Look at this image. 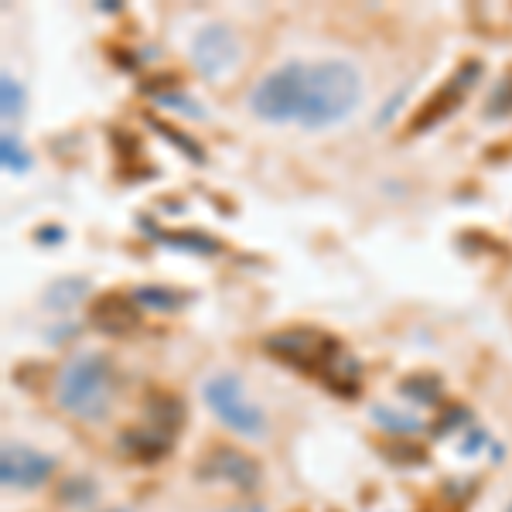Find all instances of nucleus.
I'll return each mask as SVG.
<instances>
[{
	"label": "nucleus",
	"instance_id": "obj_7",
	"mask_svg": "<svg viewBox=\"0 0 512 512\" xmlns=\"http://www.w3.org/2000/svg\"><path fill=\"white\" fill-rule=\"evenodd\" d=\"M55 475V458L52 454L31 451L24 444H7L0 454V482L7 489H38Z\"/></svg>",
	"mask_w": 512,
	"mask_h": 512
},
{
	"label": "nucleus",
	"instance_id": "obj_18",
	"mask_svg": "<svg viewBox=\"0 0 512 512\" xmlns=\"http://www.w3.org/2000/svg\"><path fill=\"white\" fill-rule=\"evenodd\" d=\"M403 393L417 403H434L437 396H441V379L437 376H414V379L403 383Z\"/></svg>",
	"mask_w": 512,
	"mask_h": 512
},
{
	"label": "nucleus",
	"instance_id": "obj_2",
	"mask_svg": "<svg viewBox=\"0 0 512 512\" xmlns=\"http://www.w3.org/2000/svg\"><path fill=\"white\" fill-rule=\"evenodd\" d=\"M362 103V76L352 62L325 59L308 65L304 79V106H301V127L304 130H328L335 123L349 120L355 106Z\"/></svg>",
	"mask_w": 512,
	"mask_h": 512
},
{
	"label": "nucleus",
	"instance_id": "obj_14",
	"mask_svg": "<svg viewBox=\"0 0 512 512\" xmlns=\"http://www.w3.org/2000/svg\"><path fill=\"white\" fill-rule=\"evenodd\" d=\"M188 297H192V294H181V291H175V287H158V284H151V287H137V291H134V301L140 304V308L161 311V315H168V311L185 308Z\"/></svg>",
	"mask_w": 512,
	"mask_h": 512
},
{
	"label": "nucleus",
	"instance_id": "obj_26",
	"mask_svg": "<svg viewBox=\"0 0 512 512\" xmlns=\"http://www.w3.org/2000/svg\"><path fill=\"white\" fill-rule=\"evenodd\" d=\"M99 11H103V14H117V11H123V7L117 4V0H103V4H99Z\"/></svg>",
	"mask_w": 512,
	"mask_h": 512
},
{
	"label": "nucleus",
	"instance_id": "obj_23",
	"mask_svg": "<svg viewBox=\"0 0 512 512\" xmlns=\"http://www.w3.org/2000/svg\"><path fill=\"white\" fill-rule=\"evenodd\" d=\"M407 93H410V86H403L400 89V96H390V103L383 106V110H379V117H376V127H386V123L393 120V113L400 110L403 106V99H407Z\"/></svg>",
	"mask_w": 512,
	"mask_h": 512
},
{
	"label": "nucleus",
	"instance_id": "obj_12",
	"mask_svg": "<svg viewBox=\"0 0 512 512\" xmlns=\"http://www.w3.org/2000/svg\"><path fill=\"white\" fill-rule=\"evenodd\" d=\"M120 448L140 461H158L161 454L171 448V434L158 431V427H140V431H130L120 437Z\"/></svg>",
	"mask_w": 512,
	"mask_h": 512
},
{
	"label": "nucleus",
	"instance_id": "obj_15",
	"mask_svg": "<svg viewBox=\"0 0 512 512\" xmlns=\"http://www.w3.org/2000/svg\"><path fill=\"white\" fill-rule=\"evenodd\" d=\"M373 420L379 427H386L390 434H414L424 427V420L414 414H403V410H390V407H373Z\"/></svg>",
	"mask_w": 512,
	"mask_h": 512
},
{
	"label": "nucleus",
	"instance_id": "obj_20",
	"mask_svg": "<svg viewBox=\"0 0 512 512\" xmlns=\"http://www.w3.org/2000/svg\"><path fill=\"white\" fill-rule=\"evenodd\" d=\"M151 127L158 130V134H164V137H168V140H171V144H175V147H181V151H185V154H188V158H192V161H205L202 147H198V144H192V140H188L185 134H178V130H171L168 123H161V120H151Z\"/></svg>",
	"mask_w": 512,
	"mask_h": 512
},
{
	"label": "nucleus",
	"instance_id": "obj_16",
	"mask_svg": "<svg viewBox=\"0 0 512 512\" xmlns=\"http://www.w3.org/2000/svg\"><path fill=\"white\" fill-rule=\"evenodd\" d=\"M24 113V86L14 76H0V117L18 120Z\"/></svg>",
	"mask_w": 512,
	"mask_h": 512
},
{
	"label": "nucleus",
	"instance_id": "obj_8",
	"mask_svg": "<svg viewBox=\"0 0 512 512\" xmlns=\"http://www.w3.org/2000/svg\"><path fill=\"white\" fill-rule=\"evenodd\" d=\"M478 79H482V62H465V65H461L458 76H454L451 82H444L441 93H437L431 103L420 110V120L414 123V130H431L444 117H451V113L465 103V96L472 93V86Z\"/></svg>",
	"mask_w": 512,
	"mask_h": 512
},
{
	"label": "nucleus",
	"instance_id": "obj_1",
	"mask_svg": "<svg viewBox=\"0 0 512 512\" xmlns=\"http://www.w3.org/2000/svg\"><path fill=\"white\" fill-rule=\"evenodd\" d=\"M267 349L280 362H291L301 373L321 379L332 393H359V362L342 349V342L321 328H291L267 338Z\"/></svg>",
	"mask_w": 512,
	"mask_h": 512
},
{
	"label": "nucleus",
	"instance_id": "obj_13",
	"mask_svg": "<svg viewBox=\"0 0 512 512\" xmlns=\"http://www.w3.org/2000/svg\"><path fill=\"white\" fill-rule=\"evenodd\" d=\"M86 294H89L86 277H59L55 284H48V291L41 301H45L48 311H69V308H76Z\"/></svg>",
	"mask_w": 512,
	"mask_h": 512
},
{
	"label": "nucleus",
	"instance_id": "obj_25",
	"mask_svg": "<svg viewBox=\"0 0 512 512\" xmlns=\"http://www.w3.org/2000/svg\"><path fill=\"white\" fill-rule=\"evenodd\" d=\"M226 512H267V509L256 506V502H243V506H233V509H226Z\"/></svg>",
	"mask_w": 512,
	"mask_h": 512
},
{
	"label": "nucleus",
	"instance_id": "obj_24",
	"mask_svg": "<svg viewBox=\"0 0 512 512\" xmlns=\"http://www.w3.org/2000/svg\"><path fill=\"white\" fill-rule=\"evenodd\" d=\"M35 239H38L41 246H55V243H62V239H65V229H59V226H45V229H38Z\"/></svg>",
	"mask_w": 512,
	"mask_h": 512
},
{
	"label": "nucleus",
	"instance_id": "obj_6",
	"mask_svg": "<svg viewBox=\"0 0 512 512\" xmlns=\"http://www.w3.org/2000/svg\"><path fill=\"white\" fill-rule=\"evenodd\" d=\"M239 55H243V48H239L236 31L222 21L205 24L192 38V65L205 79H222L226 72H233Z\"/></svg>",
	"mask_w": 512,
	"mask_h": 512
},
{
	"label": "nucleus",
	"instance_id": "obj_3",
	"mask_svg": "<svg viewBox=\"0 0 512 512\" xmlns=\"http://www.w3.org/2000/svg\"><path fill=\"white\" fill-rule=\"evenodd\" d=\"M113 393H117V373L113 362L99 352L76 355L55 379V403L79 420H103L110 414Z\"/></svg>",
	"mask_w": 512,
	"mask_h": 512
},
{
	"label": "nucleus",
	"instance_id": "obj_5",
	"mask_svg": "<svg viewBox=\"0 0 512 512\" xmlns=\"http://www.w3.org/2000/svg\"><path fill=\"white\" fill-rule=\"evenodd\" d=\"M205 403H209L212 414H216L226 427H233L236 434L260 437L267 431L263 410L246 400L243 383H239V376H233V373H219L205 383Z\"/></svg>",
	"mask_w": 512,
	"mask_h": 512
},
{
	"label": "nucleus",
	"instance_id": "obj_21",
	"mask_svg": "<svg viewBox=\"0 0 512 512\" xmlns=\"http://www.w3.org/2000/svg\"><path fill=\"white\" fill-rule=\"evenodd\" d=\"M161 106H171V110H185V117H205V110L195 103L192 96L185 93H171V96H158Z\"/></svg>",
	"mask_w": 512,
	"mask_h": 512
},
{
	"label": "nucleus",
	"instance_id": "obj_17",
	"mask_svg": "<svg viewBox=\"0 0 512 512\" xmlns=\"http://www.w3.org/2000/svg\"><path fill=\"white\" fill-rule=\"evenodd\" d=\"M0 161H4V171H11V175H24L31 168V154L24 151L21 137L14 134L0 137Z\"/></svg>",
	"mask_w": 512,
	"mask_h": 512
},
{
	"label": "nucleus",
	"instance_id": "obj_11",
	"mask_svg": "<svg viewBox=\"0 0 512 512\" xmlns=\"http://www.w3.org/2000/svg\"><path fill=\"white\" fill-rule=\"evenodd\" d=\"M140 226H144L147 236L158 239L161 246H168V250H175V253H195V256H216L219 253V243L205 233H168V229L147 226L144 219H140Z\"/></svg>",
	"mask_w": 512,
	"mask_h": 512
},
{
	"label": "nucleus",
	"instance_id": "obj_9",
	"mask_svg": "<svg viewBox=\"0 0 512 512\" xmlns=\"http://www.w3.org/2000/svg\"><path fill=\"white\" fill-rule=\"evenodd\" d=\"M198 475L212 478V482H229L236 489H253L260 482V465L236 448H216L202 461V472Z\"/></svg>",
	"mask_w": 512,
	"mask_h": 512
},
{
	"label": "nucleus",
	"instance_id": "obj_4",
	"mask_svg": "<svg viewBox=\"0 0 512 512\" xmlns=\"http://www.w3.org/2000/svg\"><path fill=\"white\" fill-rule=\"evenodd\" d=\"M304 79H308V65L304 62L277 65L274 72H267V76L250 89V99H246V103H250V113L263 123L301 120Z\"/></svg>",
	"mask_w": 512,
	"mask_h": 512
},
{
	"label": "nucleus",
	"instance_id": "obj_10",
	"mask_svg": "<svg viewBox=\"0 0 512 512\" xmlns=\"http://www.w3.org/2000/svg\"><path fill=\"white\" fill-rule=\"evenodd\" d=\"M93 325L106 335H123L130 328L140 325V304L134 297L123 294H106L103 301L93 308Z\"/></svg>",
	"mask_w": 512,
	"mask_h": 512
},
{
	"label": "nucleus",
	"instance_id": "obj_27",
	"mask_svg": "<svg viewBox=\"0 0 512 512\" xmlns=\"http://www.w3.org/2000/svg\"><path fill=\"white\" fill-rule=\"evenodd\" d=\"M506 512H512V506H509V509H506Z\"/></svg>",
	"mask_w": 512,
	"mask_h": 512
},
{
	"label": "nucleus",
	"instance_id": "obj_22",
	"mask_svg": "<svg viewBox=\"0 0 512 512\" xmlns=\"http://www.w3.org/2000/svg\"><path fill=\"white\" fill-rule=\"evenodd\" d=\"M502 103H506V113H509L512 110V79L509 82L502 79L499 89L492 93V99H489V117H502Z\"/></svg>",
	"mask_w": 512,
	"mask_h": 512
},
{
	"label": "nucleus",
	"instance_id": "obj_19",
	"mask_svg": "<svg viewBox=\"0 0 512 512\" xmlns=\"http://www.w3.org/2000/svg\"><path fill=\"white\" fill-rule=\"evenodd\" d=\"M62 499L72 502V506H89L96 499V485L89 478H72V482L62 485Z\"/></svg>",
	"mask_w": 512,
	"mask_h": 512
}]
</instances>
